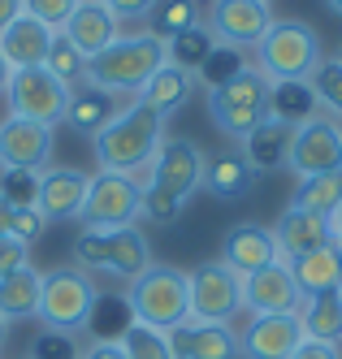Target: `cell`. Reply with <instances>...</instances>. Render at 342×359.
Returning a JSON list of instances; mask_svg holds the SVG:
<instances>
[{
	"label": "cell",
	"instance_id": "cell-5",
	"mask_svg": "<svg viewBox=\"0 0 342 359\" xmlns=\"http://www.w3.org/2000/svg\"><path fill=\"white\" fill-rule=\"evenodd\" d=\"M74 260L83 273H104L117 281H135L152 269V243L139 225H117V229H83L74 238Z\"/></svg>",
	"mask_w": 342,
	"mask_h": 359
},
{
	"label": "cell",
	"instance_id": "cell-39",
	"mask_svg": "<svg viewBox=\"0 0 342 359\" xmlns=\"http://www.w3.org/2000/svg\"><path fill=\"white\" fill-rule=\"evenodd\" d=\"M22 5H26V13H31L35 22H44L48 31H65V22L78 9V0H22Z\"/></svg>",
	"mask_w": 342,
	"mask_h": 359
},
{
	"label": "cell",
	"instance_id": "cell-10",
	"mask_svg": "<svg viewBox=\"0 0 342 359\" xmlns=\"http://www.w3.org/2000/svg\"><path fill=\"white\" fill-rule=\"evenodd\" d=\"M5 95H9V117H26V121H39V126H57V121H65V109H70L74 87H65L57 74H48L44 65H35V69H13Z\"/></svg>",
	"mask_w": 342,
	"mask_h": 359
},
{
	"label": "cell",
	"instance_id": "cell-30",
	"mask_svg": "<svg viewBox=\"0 0 342 359\" xmlns=\"http://www.w3.org/2000/svg\"><path fill=\"white\" fill-rule=\"evenodd\" d=\"M342 203V173H317V177H303L291 195V208L299 212H317V217H334Z\"/></svg>",
	"mask_w": 342,
	"mask_h": 359
},
{
	"label": "cell",
	"instance_id": "cell-53",
	"mask_svg": "<svg viewBox=\"0 0 342 359\" xmlns=\"http://www.w3.org/2000/svg\"><path fill=\"white\" fill-rule=\"evenodd\" d=\"M265 5H269V0H265Z\"/></svg>",
	"mask_w": 342,
	"mask_h": 359
},
{
	"label": "cell",
	"instance_id": "cell-46",
	"mask_svg": "<svg viewBox=\"0 0 342 359\" xmlns=\"http://www.w3.org/2000/svg\"><path fill=\"white\" fill-rule=\"evenodd\" d=\"M9 225H13V203H5V199H0V238L9 234Z\"/></svg>",
	"mask_w": 342,
	"mask_h": 359
},
{
	"label": "cell",
	"instance_id": "cell-6",
	"mask_svg": "<svg viewBox=\"0 0 342 359\" xmlns=\"http://www.w3.org/2000/svg\"><path fill=\"white\" fill-rule=\"evenodd\" d=\"M130 320H139L147 329L173 333L191 320V294H187V273L173 264H152L143 277L130 281Z\"/></svg>",
	"mask_w": 342,
	"mask_h": 359
},
{
	"label": "cell",
	"instance_id": "cell-12",
	"mask_svg": "<svg viewBox=\"0 0 342 359\" xmlns=\"http://www.w3.org/2000/svg\"><path fill=\"white\" fill-rule=\"evenodd\" d=\"M187 294H191V320L199 325H225L234 312H243V277L230 273L221 260L191 269Z\"/></svg>",
	"mask_w": 342,
	"mask_h": 359
},
{
	"label": "cell",
	"instance_id": "cell-3",
	"mask_svg": "<svg viewBox=\"0 0 342 359\" xmlns=\"http://www.w3.org/2000/svg\"><path fill=\"white\" fill-rule=\"evenodd\" d=\"M165 57V43L156 35H121L117 43H109L100 57L87 61V87L104 91V95H139L143 83L161 69Z\"/></svg>",
	"mask_w": 342,
	"mask_h": 359
},
{
	"label": "cell",
	"instance_id": "cell-18",
	"mask_svg": "<svg viewBox=\"0 0 342 359\" xmlns=\"http://www.w3.org/2000/svg\"><path fill=\"white\" fill-rule=\"evenodd\" d=\"M87 182H91V173L70 169V165L44 169L39 173V195H35V208L44 212V221H70V217L83 212Z\"/></svg>",
	"mask_w": 342,
	"mask_h": 359
},
{
	"label": "cell",
	"instance_id": "cell-13",
	"mask_svg": "<svg viewBox=\"0 0 342 359\" xmlns=\"http://www.w3.org/2000/svg\"><path fill=\"white\" fill-rule=\"evenodd\" d=\"M273 27V13L265 0H213V13H208V31L217 43L225 48H256L260 35Z\"/></svg>",
	"mask_w": 342,
	"mask_h": 359
},
{
	"label": "cell",
	"instance_id": "cell-14",
	"mask_svg": "<svg viewBox=\"0 0 342 359\" xmlns=\"http://www.w3.org/2000/svg\"><path fill=\"white\" fill-rule=\"evenodd\" d=\"M52 156V126L5 117L0 121V169H22V173H44Z\"/></svg>",
	"mask_w": 342,
	"mask_h": 359
},
{
	"label": "cell",
	"instance_id": "cell-41",
	"mask_svg": "<svg viewBox=\"0 0 342 359\" xmlns=\"http://www.w3.org/2000/svg\"><path fill=\"white\" fill-rule=\"evenodd\" d=\"M26 264H31V247L5 234V238H0V277H9V273H18Z\"/></svg>",
	"mask_w": 342,
	"mask_h": 359
},
{
	"label": "cell",
	"instance_id": "cell-22",
	"mask_svg": "<svg viewBox=\"0 0 342 359\" xmlns=\"http://www.w3.org/2000/svg\"><path fill=\"white\" fill-rule=\"evenodd\" d=\"M178 359H239V333L230 325H199L187 320L182 329L169 333Z\"/></svg>",
	"mask_w": 342,
	"mask_h": 359
},
{
	"label": "cell",
	"instance_id": "cell-47",
	"mask_svg": "<svg viewBox=\"0 0 342 359\" xmlns=\"http://www.w3.org/2000/svg\"><path fill=\"white\" fill-rule=\"evenodd\" d=\"M329 229H334V243H342V203H338V212L329 217Z\"/></svg>",
	"mask_w": 342,
	"mask_h": 359
},
{
	"label": "cell",
	"instance_id": "cell-51",
	"mask_svg": "<svg viewBox=\"0 0 342 359\" xmlns=\"http://www.w3.org/2000/svg\"><path fill=\"white\" fill-rule=\"evenodd\" d=\"M338 269H342V243H338Z\"/></svg>",
	"mask_w": 342,
	"mask_h": 359
},
{
	"label": "cell",
	"instance_id": "cell-21",
	"mask_svg": "<svg viewBox=\"0 0 342 359\" xmlns=\"http://www.w3.org/2000/svg\"><path fill=\"white\" fill-rule=\"evenodd\" d=\"M273 238H277V251L286 255V260H299V255H308V251L334 247V229H329V217L286 208L277 217V225H273Z\"/></svg>",
	"mask_w": 342,
	"mask_h": 359
},
{
	"label": "cell",
	"instance_id": "cell-2",
	"mask_svg": "<svg viewBox=\"0 0 342 359\" xmlns=\"http://www.w3.org/2000/svg\"><path fill=\"white\" fill-rule=\"evenodd\" d=\"M161 143H165V117L135 100V104L113 113V121L91 139V151H96V165L104 173H130L135 177L139 169H147L156 161Z\"/></svg>",
	"mask_w": 342,
	"mask_h": 359
},
{
	"label": "cell",
	"instance_id": "cell-48",
	"mask_svg": "<svg viewBox=\"0 0 342 359\" xmlns=\"http://www.w3.org/2000/svg\"><path fill=\"white\" fill-rule=\"evenodd\" d=\"M9 74H13V69H9V61H5V57H0V91H5V87H9Z\"/></svg>",
	"mask_w": 342,
	"mask_h": 359
},
{
	"label": "cell",
	"instance_id": "cell-40",
	"mask_svg": "<svg viewBox=\"0 0 342 359\" xmlns=\"http://www.w3.org/2000/svg\"><path fill=\"white\" fill-rule=\"evenodd\" d=\"M44 229H48V221H44V212L39 208H13V225H9V238H18V243H39L44 238Z\"/></svg>",
	"mask_w": 342,
	"mask_h": 359
},
{
	"label": "cell",
	"instance_id": "cell-8",
	"mask_svg": "<svg viewBox=\"0 0 342 359\" xmlns=\"http://www.w3.org/2000/svg\"><path fill=\"white\" fill-rule=\"evenodd\" d=\"M269 79L260 69H243V74H234L230 83L213 87L204 95V104H208V117H213V126L225 135V139H247L260 121L269 117Z\"/></svg>",
	"mask_w": 342,
	"mask_h": 359
},
{
	"label": "cell",
	"instance_id": "cell-45",
	"mask_svg": "<svg viewBox=\"0 0 342 359\" xmlns=\"http://www.w3.org/2000/svg\"><path fill=\"white\" fill-rule=\"evenodd\" d=\"M26 13V5H22V0H0V35H5L9 27H13V22Z\"/></svg>",
	"mask_w": 342,
	"mask_h": 359
},
{
	"label": "cell",
	"instance_id": "cell-42",
	"mask_svg": "<svg viewBox=\"0 0 342 359\" xmlns=\"http://www.w3.org/2000/svg\"><path fill=\"white\" fill-rule=\"evenodd\" d=\"M113 9L117 22H147V13L156 9V0H104Z\"/></svg>",
	"mask_w": 342,
	"mask_h": 359
},
{
	"label": "cell",
	"instance_id": "cell-19",
	"mask_svg": "<svg viewBox=\"0 0 342 359\" xmlns=\"http://www.w3.org/2000/svg\"><path fill=\"white\" fill-rule=\"evenodd\" d=\"M61 35L91 61V57H100L109 43L121 39V22L113 18V9L104 5V0H78V9L70 13V22H65Z\"/></svg>",
	"mask_w": 342,
	"mask_h": 359
},
{
	"label": "cell",
	"instance_id": "cell-28",
	"mask_svg": "<svg viewBox=\"0 0 342 359\" xmlns=\"http://www.w3.org/2000/svg\"><path fill=\"white\" fill-rule=\"evenodd\" d=\"M39 286H44V273H35L31 264L0 277V320H31L39 312Z\"/></svg>",
	"mask_w": 342,
	"mask_h": 359
},
{
	"label": "cell",
	"instance_id": "cell-9",
	"mask_svg": "<svg viewBox=\"0 0 342 359\" xmlns=\"http://www.w3.org/2000/svg\"><path fill=\"white\" fill-rule=\"evenodd\" d=\"M143 212V182L130 173H91L87 199H83V225L87 229H117V225H135Z\"/></svg>",
	"mask_w": 342,
	"mask_h": 359
},
{
	"label": "cell",
	"instance_id": "cell-25",
	"mask_svg": "<svg viewBox=\"0 0 342 359\" xmlns=\"http://www.w3.org/2000/svg\"><path fill=\"white\" fill-rule=\"evenodd\" d=\"M191 87H195V83H191V74L165 61V65H161V69H156L152 79L143 83V91H139L135 100H139V104H147L152 113H161V117L169 121V117H173V113H178V109L191 100Z\"/></svg>",
	"mask_w": 342,
	"mask_h": 359
},
{
	"label": "cell",
	"instance_id": "cell-29",
	"mask_svg": "<svg viewBox=\"0 0 342 359\" xmlns=\"http://www.w3.org/2000/svg\"><path fill=\"white\" fill-rule=\"evenodd\" d=\"M113 113H117V109H113V95L87 87V91H74V95H70L65 126H70V130H78V135H87V139H96L104 126L113 121Z\"/></svg>",
	"mask_w": 342,
	"mask_h": 359
},
{
	"label": "cell",
	"instance_id": "cell-24",
	"mask_svg": "<svg viewBox=\"0 0 342 359\" xmlns=\"http://www.w3.org/2000/svg\"><path fill=\"white\" fill-rule=\"evenodd\" d=\"M291 130H295V126H286V121H277V117H265V121H260L256 130L243 139V156H247V165H251L256 177H260V173H273V169L286 165Z\"/></svg>",
	"mask_w": 342,
	"mask_h": 359
},
{
	"label": "cell",
	"instance_id": "cell-36",
	"mask_svg": "<svg viewBox=\"0 0 342 359\" xmlns=\"http://www.w3.org/2000/svg\"><path fill=\"white\" fill-rule=\"evenodd\" d=\"M44 69L48 74H57V79L70 87V83H78V79H83V74H87V57L83 53H78V48L57 31V35H52V43H48V57H44Z\"/></svg>",
	"mask_w": 342,
	"mask_h": 359
},
{
	"label": "cell",
	"instance_id": "cell-37",
	"mask_svg": "<svg viewBox=\"0 0 342 359\" xmlns=\"http://www.w3.org/2000/svg\"><path fill=\"white\" fill-rule=\"evenodd\" d=\"M243 69H247V61H243V53H239V48H225V43H217L213 53H208V61H204V65H199L195 74L204 79V87L213 91V87L230 83L234 74H243Z\"/></svg>",
	"mask_w": 342,
	"mask_h": 359
},
{
	"label": "cell",
	"instance_id": "cell-16",
	"mask_svg": "<svg viewBox=\"0 0 342 359\" xmlns=\"http://www.w3.org/2000/svg\"><path fill=\"white\" fill-rule=\"evenodd\" d=\"M303 342L299 312H277V316H251L239 333V355L243 359H291V351Z\"/></svg>",
	"mask_w": 342,
	"mask_h": 359
},
{
	"label": "cell",
	"instance_id": "cell-33",
	"mask_svg": "<svg viewBox=\"0 0 342 359\" xmlns=\"http://www.w3.org/2000/svg\"><path fill=\"white\" fill-rule=\"evenodd\" d=\"M117 342H121L126 359H178V351H173V342H169V333L147 329V325H139V320H130V325L117 333Z\"/></svg>",
	"mask_w": 342,
	"mask_h": 359
},
{
	"label": "cell",
	"instance_id": "cell-27",
	"mask_svg": "<svg viewBox=\"0 0 342 359\" xmlns=\"http://www.w3.org/2000/svg\"><path fill=\"white\" fill-rule=\"evenodd\" d=\"M299 325H303V338L312 342H342V290H325V294H312L299 303Z\"/></svg>",
	"mask_w": 342,
	"mask_h": 359
},
{
	"label": "cell",
	"instance_id": "cell-11",
	"mask_svg": "<svg viewBox=\"0 0 342 359\" xmlns=\"http://www.w3.org/2000/svg\"><path fill=\"white\" fill-rule=\"evenodd\" d=\"M286 169L299 182L317 173H342V126L334 117H308L291 130V147H286Z\"/></svg>",
	"mask_w": 342,
	"mask_h": 359
},
{
	"label": "cell",
	"instance_id": "cell-49",
	"mask_svg": "<svg viewBox=\"0 0 342 359\" xmlns=\"http://www.w3.org/2000/svg\"><path fill=\"white\" fill-rule=\"evenodd\" d=\"M325 5H329V13H338V18H342V0H325Z\"/></svg>",
	"mask_w": 342,
	"mask_h": 359
},
{
	"label": "cell",
	"instance_id": "cell-34",
	"mask_svg": "<svg viewBox=\"0 0 342 359\" xmlns=\"http://www.w3.org/2000/svg\"><path fill=\"white\" fill-rule=\"evenodd\" d=\"M217 48V39H213V31L204 27H191V31H182L178 39H169L165 43V57H169V65H178V69H187V74H195L204 61H208V53Z\"/></svg>",
	"mask_w": 342,
	"mask_h": 359
},
{
	"label": "cell",
	"instance_id": "cell-50",
	"mask_svg": "<svg viewBox=\"0 0 342 359\" xmlns=\"http://www.w3.org/2000/svg\"><path fill=\"white\" fill-rule=\"evenodd\" d=\"M5 338H9V325H5V320H0V346H5Z\"/></svg>",
	"mask_w": 342,
	"mask_h": 359
},
{
	"label": "cell",
	"instance_id": "cell-52",
	"mask_svg": "<svg viewBox=\"0 0 342 359\" xmlns=\"http://www.w3.org/2000/svg\"><path fill=\"white\" fill-rule=\"evenodd\" d=\"M338 61H342V48H338Z\"/></svg>",
	"mask_w": 342,
	"mask_h": 359
},
{
	"label": "cell",
	"instance_id": "cell-7",
	"mask_svg": "<svg viewBox=\"0 0 342 359\" xmlns=\"http://www.w3.org/2000/svg\"><path fill=\"white\" fill-rule=\"evenodd\" d=\"M96 303L100 290L96 281L83 269H52L44 273V286H39V320L48 333H61V338H74V333L91 329L96 320Z\"/></svg>",
	"mask_w": 342,
	"mask_h": 359
},
{
	"label": "cell",
	"instance_id": "cell-26",
	"mask_svg": "<svg viewBox=\"0 0 342 359\" xmlns=\"http://www.w3.org/2000/svg\"><path fill=\"white\" fill-rule=\"evenodd\" d=\"M291 264V277L303 299L312 294H325V290H342V269H338V243L321 247V251H308L299 260H286Z\"/></svg>",
	"mask_w": 342,
	"mask_h": 359
},
{
	"label": "cell",
	"instance_id": "cell-4",
	"mask_svg": "<svg viewBox=\"0 0 342 359\" xmlns=\"http://www.w3.org/2000/svg\"><path fill=\"white\" fill-rule=\"evenodd\" d=\"M321 61V35L299 18H273L256 43V69L269 83H308Z\"/></svg>",
	"mask_w": 342,
	"mask_h": 359
},
{
	"label": "cell",
	"instance_id": "cell-44",
	"mask_svg": "<svg viewBox=\"0 0 342 359\" xmlns=\"http://www.w3.org/2000/svg\"><path fill=\"white\" fill-rule=\"evenodd\" d=\"M83 359H126V351H121V342L117 338H100L96 346H87V355Z\"/></svg>",
	"mask_w": 342,
	"mask_h": 359
},
{
	"label": "cell",
	"instance_id": "cell-38",
	"mask_svg": "<svg viewBox=\"0 0 342 359\" xmlns=\"http://www.w3.org/2000/svg\"><path fill=\"white\" fill-rule=\"evenodd\" d=\"M39 195V173H22V169H5L0 173V199L13 208H35Z\"/></svg>",
	"mask_w": 342,
	"mask_h": 359
},
{
	"label": "cell",
	"instance_id": "cell-17",
	"mask_svg": "<svg viewBox=\"0 0 342 359\" xmlns=\"http://www.w3.org/2000/svg\"><path fill=\"white\" fill-rule=\"evenodd\" d=\"M299 286L291 277V264L277 260L269 269H260L251 277H243V312L251 316H277V312H299Z\"/></svg>",
	"mask_w": 342,
	"mask_h": 359
},
{
	"label": "cell",
	"instance_id": "cell-43",
	"mask_svg": "<svg viewBox=\"0 0 342 359\" xmlns=\"http://www.w3.org/2000/svg\"><path fill=\"white\" fill-rule=\"evenodd\" d=\"M291 359H342V351L329 346V342H312V338H303V342L291 351Z\"/></svg>",
	"mask_w": 342,
	"mask_h": 359
},
{
	"label": "cell",
	"instance_id": "cell-15",
	"mask_svg": "<svg viewBox=\"0 0 342 359\" xmlns=\"http://www.w3.org/2000/svg\"><path fill=\"white\" fill-rule=\"evenodd\" d=\"M282 260V251H277V238H273V229L265 225H256V221H239V225H230L225 234H221V264L230 273H239V277H251L260 269H269Z\"/></svg>",
	"mask_w": 342,
	"mask_h": 359
},
{
	"label": "cell",
	"instance_id": "cell-20",
	"mask_svg": "<svg viewBox=\"0 0 342 359\" xmlns=\"http://www.w3.org/2000/svg\"><path fill=\"white\" fill-rule=\"evenodd\" d=\"M208 195H217L225 203L234 199H247L251 187H256V173L243 156V147H217L204 156V182H199Z\"/></svg>",
	"mask_w": 342,
	"mask_h": 359
},
{
	"label": "cell",
	"instance_id": "cell-23",
	"mask_svg": "<svg viewBox=\"0 0 342 359\" xmlns=\"http://www.w3.org/2000/svg\"><path fill=\"white\" fill-rule=\"evenodd\" d=\"M52 35H57V31H48L44 22H35L31 13H22L13 27L0 35V57L9 61V69H35L48 57Z\"/></svg>",
	"mask_w": 342,
	"mask_h": 359
},
{
	"label": "cell",
	"instance_id": "cell-32",
	"mask_svg": "<svg viewBox=\"0 0 342 359\" xmlns=\"http://www.w3.org/2000/svg\"><path fill=\"white\" fill-rule=\"evenodd\" d=\"M191 27H199V0H156V9L147 13V35H156L161 43L178 39Z\"/></svg>",
	"mask_w": 342,
	"mask_h": 359
},
{
	"label": "cell",
	"instance_id": "cell-31",
	"mask_svg": "<svg viewBox=\"0 0 342 359\" xmlns=\"http://www.w3.org/2000/svg\"><path fill=\"white\" fill-rule=\"evenodd\" d=\"M317 95H312V83H273L269 87V117L299 126L308 117H317Z\"/></svg>",
	"mask_w": 342,
	"mask_h": 359
},
{
	"label": "cell",
	"instance_id": "cell-1",
	"mask_svg": "<svg viewBox=\"0 0 342 359\" xmlns=\"http://www.w3.org/2000/svg\"><path fill=\"white\" fill-rule=\"evenodd\" d=\"M204 182V151L191 139H165L143 182V217L156 225H173L187 199Z\"/></svg>",
	"mask_w": 342,
	"mask_h": 359
},
{
	"label": "cell",
	"instance_id": "cell-35",
	"mask_svg": "<svg viewBox=\"0 0 342 359\" xmlns=\"http://www.w3.org/2000/svg\"><path fill=\"white\" fill-rule=\"evenodd\" d=\"M308 83H312V95H317V104H321L334 121H342V61H338V57L321 61L317 74H312Z\"/></svg>",
	"mask_w": 342,
	"mask_h": 359
}]
</instances>
